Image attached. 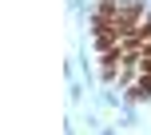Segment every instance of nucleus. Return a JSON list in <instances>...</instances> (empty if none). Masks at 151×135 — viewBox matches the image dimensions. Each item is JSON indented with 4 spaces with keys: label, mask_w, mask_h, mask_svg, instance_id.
<instances>
[{
    "label": "nucleus",
    "mask_w": 151,
    "mask_h": 135,
    "mask_svg": "<svg viewBox=\"0 0 151 135\" xmlns=\"http://www.w3.org/2000/svg\"><path fill=\"white\" fill-rule=\"evenodd\" d=\"M139 96H151V80H143V83H139Z\"/></svg>",
    "instance_id": "nucleus-1"
}]
</instances>
